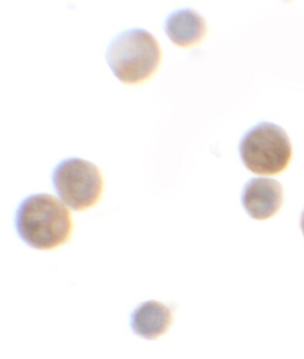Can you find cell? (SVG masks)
I'll return each instance as SVG.
<instances>
[{
  "mask_svg": "<svg viewBox=\"0 0 304 359\" xmlns=\"http://www.w3.org/2000/svg\"><path fill=\"white\" fill-rule=\"evenodd\" d=\"M15 227L28 246L49 250L67 243L73 231V220L67 208L53 196L34 194L19 205Z\"/></svg>",
  "mask_w": 304,
  "mask_h": 359,
  "instance_id": "cell-1",
  "label": "cell"
},
{
  "mask_svg": "<svg viewBox=\"0 0 304 359\" xmlns=\"http://www.w3.org/2000/svg\"><path fill=\"white\" fill-rule=\"evenodd\" d=\"M106 63L123 83L136 84L148 79L161 61V48L153 35L144 29L120 32L108 45Z\"/></svg>",
  "mask_w": 304,
  "mask_h": 359,
  "instance_id": "cell-2",
  "label": "cell"
},
{
  "mask_svg": "<svg viewBox=\"0 0 304 359\" xmlns=\"http://www.w3.org/2000/svg\"><path fill=\"white\" fill-rule=\"evenodd\" d=\"M240 152L244 164L257 175L279 174L292 156V146L286 133L272 123H260L241 140Z\"/></svg>",
  "mask_w": 304,
  "mask_h": 359,
  "instance_id": "cell-3",
  "label": "cell"
},
{
  "mask_svg": "<svg viewBox=\"0 0 304 359\" xmlns=\"http://www.w3.org/2000/svg\"><path fill=\"white\" fill-rule=\"evenodd\" d=\"M55 194L71 210L83 211L94 207L103 192V177L99 169L87 160H63L52 172Z\"/></svg>",
  "mask_w": 304,
  "mask_h": 359,
  "instance_id": "cell-4",
  "label": "cell"
},
{
  "mask_svg": "<svg viewBox=\"0 0 304 359\" xmlns=\"http://www.w3.org/2000/svg\"><path fill=\"white\" fill-rule=\"evenodd\" d=\"M283 189L279 182L269 178H254L245 184L242 203L251 218L264 220L279 211Z\"/></svg>",
  "mask_w": 304,
  "mask_h": 359,
  "instance_id": "cell-5",
  "label": "cell"
},
{
  "mask_svg": "<svg viewBox=\"0 0 304 359\" xmlns=\"http://www.w3.org/2000/svg\"><path fill=\"white\" fill-rule=\"evenodd\" d=\"M172 323L171 309L156 300L142 303L130 316L134 334L146 339H156L165 334Z\"/></svg>",
  "mask_w": 304,
  "mask_h": 359,
  "instance_id": "cell-6",
  "label": "cell"
},
{
  "mask_svg": "<svg viewBox=\"0 0 304 359\" xmlns=\"http://www.w3.org/2000/svg\"><path fill=\"white\" fill-rule=\"evenodd\" d=\"M165 32L172 43L179 47H189L198 43L204 38L205 21L193 9H179L167 18Z\"/></svg>",
  "mask_w": 304,
  "mask_h": 359,
  "instance_id": "cell-7",
  "label": "cell"
},
{
  "mask_svg": "<svg viewBox=\"0 0 304 359\" xmlns=\"http://www.w3.org/2000/svg\"><path fill=\"white\" fill-rule=\"evenodd\" d=\"M300 227H302L303 233L304 235V211L302 215V219H300Z\"/></svg>",
  "mask_w": 304,
  "mask_h": 359,
  "instance_id": "cell-8",
  "label": "cell"
}]
</instances>
